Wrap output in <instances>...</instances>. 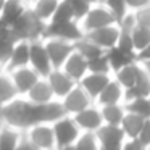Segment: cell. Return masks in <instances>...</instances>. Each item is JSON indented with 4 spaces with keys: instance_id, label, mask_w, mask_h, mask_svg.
Listing matches in <instances>:
<instances>
[{
    "instance_id": "16",
    "label": "cell",
    "mask_w": 150,
    "mask_h": 150,
    "mask_svg": "<svg viewBox=\"0 0 150 150\" xmlns=\"http://www.w3.org/2000/svg\"><path fill=\"white\" fill-rule=\"evenodd\" d=\"M28 7H29V2H21V0H8V2H5L2 15H0V26L11 29V26L28 10Z\"/></svg>"
},
{
    "instance_id": "20",
    "label": "cell",
    "mask_w": 150,
    "mask_h": 150,
    "mask_svg": "<svg viewBox=\"0 0 150 150\" xmlns=\"http://www.w3.org/2000/svg\"><path fill=\"white\" fill-rule=\"evenodd\" d=\"M29 47H31V42H26V40H18V42H15L13 52H11L10 62H8L5 71L10 73L13 69H20V68L29 66Z\"/></svg>"
},
{
    "instance_id": "17",
    "label": "cell",
    "mask_w": 150,
    "mask_h": 150,
    "mask_svg": "<svg viewBox=\"0 0 150 150\" xmlns=\"http://www.w3.org/2000/svg\"><path fill=\"white\" fill-rule=\"evenodd\" d=\"M37 111V124H55L62 118H65V110L60 100H53L45 105H36Z\"/></svg>"
},
{
    "instance_id": "48",
    "label": "cell",
    "mask_w": 150,
    "mask_h": 150,
    "mask_svg": "<svg viewBox=\"0 0 150 150\" xmlns=\"http://www.w3.org/2000/svg\"><path fill=\"white\" fill-rule=\"evenodd\" d=\"M149 100H150V95H149Z\"/></svg>"
},
{
    "instance_id": "5",
    "label": "cell",
    "mask_w": 150,
    "mask_h": 150,
    "mask_svg": "<svg viewBox=\"0 0 150 150\" xmlns=\"http://www.w3.org/2000/svg\"><path fill=\"white\" fill-rule=\"evenodd\" d=\"M24 140L37 150H57L53 129L50 124H34L24 131Z\"/></svg>"
},
{
    "instance_id": "13",
    "label": "cell",
    "mask_w": 150,
    "mask_h": 150,
    "mask_svg": "<svg viewBox=\"0 0 150 150\" xmlns=\"http://www.w3.org/2000/svg\"><path fill=\"white\" fill-rule=\"evenodd\" d=\"M89 40L95 44L102 52H110L111 49L116 47V42H118V37H120V28L116 24H111V26H107V28H102L98 31H94V33L87 34Z\"/></svg>"
},
{
    "instance_id": "35",
    "label": "cell",
    "mask_w": 150,
    "mask_h": 150,
    "mask_svg": "<svg viewBox=\"0 0 150 150\" xmlns=\"http://www.w3.org/2000/svg\"><path fill=\"white\" fill-rule=\"evenodd\" d=\"M89 73L91 74H102V76H111V69L110 65L107 62V57L102 55L95 60L89 62Z\"/></svg>"
},
{
    "instance_id": "21",
    "label": "cell",
    "mask_w": 150,
    "mask_h": 150,
    "mask_svg": "<svg viewBox=\"0 0 150 150\" xmlns=\"http://www.w3.org/2000/svg\"><path fill=\"white\" fill-rule=\"evenodd\" d=\"M24 98L33 105H45V103H50V102L55 100L49 82H47V79H44V78L39 79V81L34 84V87L28 92Z\"/></svg>"
},
{
    "instance_id": "12",
    "label": "cell",
    "mask_w": 150,
    "mask_h": 150,
    "mask_svg": "<svg viewBox=\"0 0 150 150\" xmlns=\"http://www.w3.org/2000/svg\"><path fill=\"white\" fill-rule=\"evenodd\" d=\"M60 69H62L71 81H74L76 84H79V82L89 74V62L84 57L79 55L78 52H73L71 55L68 57V60L63 63V66Z\"/></svg>"
},
{
    "instance_id": "45",
    "label": "cell",
    "mask_w": 150,
    "mask_h": 150,
    "mask_svg": "<svg viewBox=\"0 0 150 150\" xmlns=\"http://www.w3.org/2000/svg\"><path fill=\"white\" fill-rule=\"evenodd\" d=\"M62 150H74V147H66V149H62Z\"/></svg>"
},
{
    "instance_id": "26",
    "label": "cell",
    "mask_w": 150,
    "mask_h": 150,
    "mask_svg": "<svg viewBox=\"0 0 150 150\" xmlns=\"http://www.w3.org/2000/svg\"><path fill=\"white\" fill-rule=\"evenodd\" d=\"M105 57H107V62H108V65H110L111 76H113L115 73L121 71L123 68H126V66L131 65L132 62H136V60H134V57L126 55V53L120 52L118 49H111L110 52L105 53Z\"/></svg>"
},
{
    "instance_id": "39",
    "label": "cell",
    "mask_w": 150,
    "mask_h": 150,
    "mask_svg": "<svg viewBox=\"0 0 150 150\" xmlns=\"http://www.w3.org/2000/svg\"><path fill=\"white\" fill-rule=\"evenodd\" d=\"M137 140H139L140 144H142L144 147H150V120H145L142 124V129H140L139 132V137H137Z\"/></svg>"
},
{
    "instance_id": "1",
    "label": "cell",
    "mask_w": 150,
    "mask_h": 150,
    "mask_svg": "<svg viewBox=\"0 0 150 150\" xmlns=\"http://www.w3.org/2000/svg\"><path fill=\"white\" fill-rule=\"evenodd\" d=\"M0 121L4 123V126L24 132L31 126L37 124L36 105L29 103L23 97H18L10 103L0 107Z\"/></svg>"
},
{
    "instance_id": "9",
    "label": "cell",
    "mask_w": 150,
    "mask_h": 150,
    "mask_svg": "<svg viewBox=\"0 0 150 150\" xmlns=\"http://www.w3.org/2000/svg\"><path fill=\"white\" fill-rule=\"evenodd\" d=\"M44 45L49 53L50 63H52L53 69H60L63 66V63L68 60V57L74 52V45L65 40L58 39H44Z\"/></svg>"
},
{
    "instance_id": "22",
    "label": "cell",
    "mask_w": 150,
    "mask_h": 150,
    "mask_svg": "<svg viewBox=\"0 0 150 150\" xmlns=\"http://www.w3.org/2000/svg\"><path fill=\"white\" fill-rule=\"evenodd\" d=\"M140 73H142V65L137 62H132L131 65H127L126 68H123L121 71L115 73L113 79L124 89V91H129L136 86L137 79H139Z\"/></svg>"
},
{
    "instance_id": "46",
    "label": "cell",
    "mask_w": 150,
    "mask_h": 150,
    "mask_svg": "<svg viewBox=\"0 0 150 150\" xmlns=\"http://www.w3.org/2000/svg\"><path fill=\"white\" fill-rule=\"evenodd\" d=\"M2 127H4V123H2V121H0V131H2Z\"/></svg>"
},
{
    "instance_id": "29",
    "label": "cell",
    "mask_w": 150,
    "mask_h": 150,
    "mask_svg": "<svg viewBox=\"0 0 150 150\" xmlns=\"http://www.w3.org/2000/svg\"><path fill=\"white\" fill-rule=\"evenodd\" d=\"M15 98H18L15 86H13V82H11L8 73L4 71L0 74V107H4V105L13 102Z\"/></svg>"
},
{
    "instance_id": "14",
    "label": "cell",
    "mask_w": 150,
    "mask_h": 150,
    "mask_svg": "<svg viewBox=\"0 0 150 150\" xmlns=\"http://www.w3.org/2000/svg\"><path fill=\"white\" fill-rule=\"evenodd\" d=\"M95 136L98 140V150H121L123 142L126 140L120 127L111 126H102Z\"/></svg>"
},
{
    "instance_id": "24",
    "label": "cell",
    "mask_w": 150,
    "mask_h": 150,
    "mask_svg": "<svg viewBox=\"0 0 150 150\" xmlns=\"http://www.w3.org/2000/svg\"><path fill=\"white\" fill-rule=\"evenodd\" d=\"M126 107L124 103L118 105H108V107H100V115L103 126H111V127H120L126 116Z\"/></svg>"
},
{
    "instance_id": "15",
    "label": "cell",
    "mask_w": 150,
    "mask_h": 150,
    "mask_svg": "<svg viewBox=\"0 0 150 150\" xmlns=\"http://www.w3.org/2000/svg\"><path fill=\"white\" fill-rule=\"evenodd\" d=\"M45 79H47V82H49L50 89H52L55 100H63V98L78 86L74 81H71L62 69H52V73H50Z\"/></svg>"
},
{
    "instance_id": "41",
    "label": "cell",
    "mask_w": 150,
    "mask_h": 150,
    "mask_svg": "<svg viewBox=\"0 0 150 150\" xmlns=\"http://www.w3.org/2000/svg\"><path fill=\"white\" fill-rule=\"evenodd\" d=\"M121 150H147V149H145V147H144L137 139H126V140L123 142Z\"/></svg>"
},
{
    "instance_id": "36",
    "label": "cell",
    "mask_w": 150,
    "mask_h": 150,
    "mask_svg": "<svg viewBox=\"0 0 150 150\" xmlns=\"http://www.w3.org/2000/svg\"><path fill=\"white\" fill-rule=\"evenodd\" d=\"M73 147H74V150H98L97 136H95V134L82 132Z\"/></svg>"
},
{
    "instance_id": "23",
    "label": "cell",
    "mask_w": 150,
    "mask_h": 150,
    "mask_svg": "<svg viewBox=\"0 0 150 150\" xmlns=\"http://www.w3.org/2000/svg\"><path fill=\"white\" fill-rule=\"evenodd\" d=\"M60 0H34L29 2V8L44 24H49L53 18Z\"/></svg>"
},
{
    "instance_id": "19",
    "label": "cell",
    "mask_w": 150,
    "mask_h": 150,
    "mask_svg": "<svg viewBox=\"0 0 150 150\" xmlns=\"http://www.w3.org/2000/svg\"><path fill=\"white\" fill-rule=\"evenodd\" d=\"M111 78L113 76H102V74H91L89 73L87 76H86L84 79H82L81 82H79V87L82 89V91L86 92V94L91 97V100L95 103V100H97V97L100 95V92L105 89V86L108 84V82L111 81Z\"/></svg>"
},
{
    "instance_id": "18",
    "label": "cell",
    "mask_w": 150,
    "mask_h": 150,
    "mask_svg": "<svg viewBox=\"0 0 150 150\" xmlns=\"http://www.w3.org/2000/svg\"><path fill=\"white\" fill-rule=\"evenodd\" d=\"M124 103V89L111 78V81L105 86V89L100 92V95L95 100V105L100 107H108V105H118Z\"/></svg>"
},
{
    "instance_id": "27",
    "label": "cell",
    "mask_w": 150,
    "mask_h": 150,
    "mask_svg": "<svg viewBox=\"0 0 150 150\" xmlns=\"http://www.w3.org/2000/svg\"><path fill=\"white\" fill-rule=\"evenodd\" d=\"M144 121H145V120L136 116V115L126 113V116H124V120H123V123H121L120 129L123 131V134H124L126 139H137V137H139L140 129H142Z\"/></svg>"
},
{
    "instance_id": "31",
    "label": "cell",
    "mask_w": 150,
    "mask_h": 150,
    "mask_svg": "<svg viewBox=\"0 0 150 150\" xmlns=\"http://www.w3.org/2000/svg\"><path fill=\"white\" fill-rule=\"evenodd\" d=\"M69 21H74L69 0H60L58 7H57V10H55V13H53V18H52L50 23L52 24H62V23H69Z\"/></svg>"
},
{
    "instance_id": "25",
    "label": "cell",
    "mask_w": 150,
    "mask_h": 150,
    "mask_svg": "<svg viewBox=\"0 0 150 150\" xmlns=\"http://www.w3.org/2000/svg\"><path fill=\"white\" fill-rule=\"evenodd\" d=\"M24 139V132L4 126L0 131V150H16Z\"/></svg>"
},
{
    "instance_id": "10",
    "label": "cell",
    "mask_w": 150,
    "mask_h": 150,
    "mask_svg": "<svg viewBox=\"0 0 150 150\" xmlns=\"http://www.w3.org/2000/svg\"><path fill=\"white\" fill-rule=\"evenodd\" d=\"M60 102H62V105H63L65 115L66 116H71V118L76 116L78 113H81V111H84L86 108L94 105V102L91 100V97H89L79 86H76V87Z\"/></svg>"
},
{
    "instance_id": "6",
    "label": "cell",
    "mask_w": 150,
    "mask_h": 150,
    "mask_svg": "<svg viewBox=\"0 0 150 150\" xmlns=\"http://www.w3.org/2000/svg\"><path fill=\"white\" fill-rule=\"evenodd\" d=\"M84 37L79 23L76 21H69V23H62V24H47L45 28V34L44 39H58V40H65L74 45L79 39ZM42 39V40H44Z\"/></svg>"
},
{
    "instance_id": "8",
    "label": "cell",
    "mask_w": 150,
    "mask_h": 150,
    "mask_svg": "<svg viewBox=\"0 0 150 150\" xmlns=\"http://www.w3.org/2000/svg\"><path fill=\"white\" fill-rule=\"evenodd\" d=\"M8 76H10L11 82H13L18 97H23V98L26 97V94L34 87V84H36L39 79H42L33 68H29V66L20 68V69H13V71L8 73Z\"/></svg>"
},
{
    "instance_id": "42",
    "label": "cell",
    "mask_w": 150,
    "mask_h": 150,
    "mask_svg": "<svg viewBox=\"0 0 150 150\" xmlns=\"http://www.w3.org/2000/svg\"><path fill=\"white\" fill-rule=\"evenodd\" d=\"M16 150H37V149H34V147L33 145H31V144L29 142H26V140H24L23 139V142H21L20 144V147H18V149Z\"/></svg>"
},
{
    "instance_id": "32",
    "label": "cell",
    "mask_w": 150,
    "mask_h": 150,
    "mask_svg": "<svg viewBox=\"0 0 150 150\" xmlns=\"http://www.w3.org/2000/svg\"><path fill=\"white\" fill-rule=\"evenodd\" d=\"M131 39H132L134 49H136V53H137L139 50L145 49L150 44V29L142 26H136L131 31Z\"/></svg>"
},
{
    "instance_id": "47",
    "label": "cell",
    "mask_w": 150,
    "mask_h": 150,
    "mask_svg": "<svg viewBox=\"0 0 150 150\" xmlns=\"http://www.w3.org/2000/svg\"><path fill=\"white\" fill-rule=\"evenodd\" d=\"M147 150H150V147H147Z\"/></svg>"
},
{
    "instance_id": "28",
    "label": "cell",
    "mask_w": 150,
    "mask_h": 150,
    "mask_svg": "<svg viewBox=\"0 0 150 150\" xmlns=\"http://www.w3.org/2000/svg\"><path fill=\"white\" fill-rule=\"evenodd\" d=\"M74 52H78L81 57H84L87 62H91V60H95V58H98V57L105 55V52H102V50L98 49L92 40H89L86 36L82 37V39H79L78 42L74 44Z\"/></svg>"
},
{
    "instance_id": "40",
    "label": "cell",
    "mask_w": 150,
    "mask_h": 150,
    "mask_svg": "<svg viewBox=\"0 0 150 150\" xmlns=\"http://www.w3.org/2000/svg\"><path fill=\"white\" fill-rule=\"evenodd\" d=\"M134 60H136L137 63H140V65H145V63L150 62V44L145 47V49L139 50V52L134 55Z\"/></svg>"
},
{
    "instance_id": "34",
    "label": "cell",
    "mask_w": 150,
    "mask_h": 150,
    "mask_svg": "<svg viewBox=\"0 0 150 150\" xmlns=\"http://www.w3.org/2000/svg\"><path fill=\"white\" fill-rule=\"evenodd\" d=\"M69 5H71L74 21L76 23H81L84 20V16L87 15V11L91 10L92 2H89V0H69Z\"/></svg>"
},
{
    "instance_id": "38",
    "label": "cell",
    "mask_w": 150,
    "mask_h": 150,
    "mask_svg": "<svg viewBox=\"0 0 150 150\" xmlns=\"http://www.w3.org/2000/svg\"><path fill=\"white\" fill-rule=\"evenodd\" d=\"M134 20H136V24L137 26H142V28H147L150 29V2L142 7L140 10L134 11Z\"/></svg>"
},
{
    "instance_id": "43",
    "label": "cell",
    "mask_w": 150,
    "mask_h": 150,
    "mask_svg": "<svg viewBox=\"0 0 150 150\" xmlns=\"http://www.w3.org/2000/svg\"><path fill=\"white\" fill-rule=\"evenodd\" d=\"M142 66L147 69V71H149V74H150V62H149V63H145V65H142Z\"/></svg>"
},
{
    "instance_id": "2",
    "label": "cell",
    "mask_w": 150,
    "mask_h": 150,
    "mask_svg": "<svg viewBox=\"0 0 150 150\" xmlns=\"http://www.w3.org/2000/svg\"><path fill=\"white\" fill-rule=\"evenodd\" d=\"M47 24H44L36 15L28 10L23 13V16L11 26V34H13L15 40H26V42H34V40H42L44 34H45Z\"/></svg>"
},
{
    "instance_id": "7",
    "label": "cell",
    "mask_w": 150,
    "mask_h": 150,
    "mask_svg": "<svg viewBox=\"0 0 150 150\" xmlns=\"http://www.w3.org/2000/svg\"><path fill=\"white\" fill-rule=\"evenodd\" d=\"M29 68H33L40 78L45 79L52 73L53 66L50 63L49 53L45 50L44 40H34L29 47Z\"/></svg>"
},
{
    "instance_id": "44",
    "label": "cell",
    "mask_w": 150,
    "mask_h": 150,
    "mask_svg": "<svg viewBox=\"0 0 150 150\" xmlns=\"http://www.w3.org/2000/svg\"><path fill=\"white\" fill-rule=\"evenodd\" d=\"M4 4H5L4 0H0V15H2V10H4Z\"/></svg>"
},
{
    "instance_id": "3",
    "label": "cell",
    "mask_w": 150,
    "mask_h": 150,
    "mask_svg": "<svg viewBox=\"0 0 150 150\" xmlns=\"http://www.w3.org/2000/svg\"><path fill=\"white\" fill-rule=\"evenodd\" d=\"M111 24H116L111 16V13L108 11L105 2H92L91 10L87 11V15L84 16V20L79 23L84 36L94 33V31H98L102 28L111 26Z\"/></svg>"
},
{
    "instance_id": "4",
    "label": "cell",
    "mask_w": 150,
    "mask_h": 150,
    "mask_svg": "<svg viewBox=\"0 0 150 150\" xmlns=\"http://www.w3.org/2000/svg\"><path fill=\"white\" fill-rule=\"evenodd\" d=\"M52 129H53L57 150L73 147L76 144V140L79 139V136L82 134L71 116H65L60 121H57L55 124H52Z\"/></svg>"
},
{
    "instance_id": "37",
    "label": "cell",
    "mask_w": 150,
    "mask_h": 150,
    "mask_svg": "<svg viewBox=\"0 0 150 150\" xmlns=\"http://www.w3.org/2000/svg\"><path fill=\"white\" fill-rule=\"evenodd\" d=\"M120 52L126 53L129 57H134L136 55V49H134V44H132V39H131V34L127 33H121L120 31V37H118V42H116V47Z\"/></svg>"
},
{
    "instance_id": "30",
    "label": "cell",
    "mask_w": 150,
    "mask_h": 150,
    "mask_svg": "<svg viewBox=\"0 0 150 150\" xmlns=\"http://www.w3.org/2000/svg\"><path fill=\"white\" fill-rule=\"evenodd\" d=\"M126 111L131 115L142 118V120H150V100L149 98H134V100L124 102Z\"/></svg>"
},
{
    "instance_id": "33",
    "label": "cell",
    "mask_w": 150,
    "mask_h": 150,
    "mask_svg": "<svg viewBox=\"0 0 150 150\" xmlns=\"http://www.w3.org/2000/svg\"><path fill=\"white\" fill-rule=\"evenodd\" d=\"M105 5H107L108 11L111 13V16H113V20H115V23H116V24L121 23L123 18L129 13L127 5H126V0H107Z\"/></svg>"
},
{
    "instance_id": "11",
    "label": "cell",
    "mask_w": 150,
    "mask_h": 150,
    "mask_svg": "<svg viewBox=\"0 0 150 150\" xmlns=\"http://www.w3.org/2000/svg\"><path fill=\"white\" fill-rule=\"evenodd\" d=\"M74 123L78 124L79 131L81 132H87V134H97L98 129L103 126V121H102V115H100V108L97 105H92V107L86 108L84 111L78 113L76 116H73Z\"/></svg>"
}]
</instances>
